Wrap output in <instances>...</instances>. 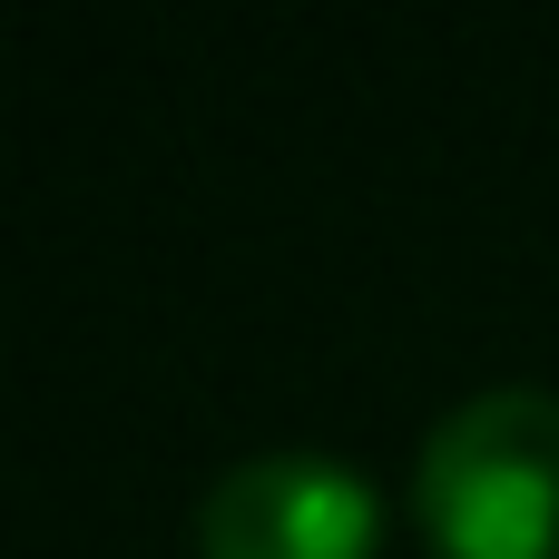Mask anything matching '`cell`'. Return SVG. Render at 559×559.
Listing matches in <instances>:
<instances>
[{
    "label": "cell",
    "instance_id": "cell-1",
    "mask_svg": "<svg viewBox=\"0 0 559 559\" xmlns=\"http://www.w3.org/2000/svg\"><path fill=\"white\" fill-rule=\"evenodd\" d=\"M413 511L442 559H559V393L491 383L423 442Z\"/></svg>",
    "mask_w": 559,
    "mask_h": 559
},
{
    "label": "cell",
    "instance_id": "cell-2",
    "mask_svg": "<svg viewBox=\"0 0 559 559\" xmlns=\"http://www.w3.org/2000/svg\"><path fill=\"white\" fill-rule=\"evenodd\" d=\"M383 501L334 452H255L206 481L197 550L206 559H373Z\"/></svg>",
    "mask_w": 559,
    "mask_h": 559
}]
</instances>
